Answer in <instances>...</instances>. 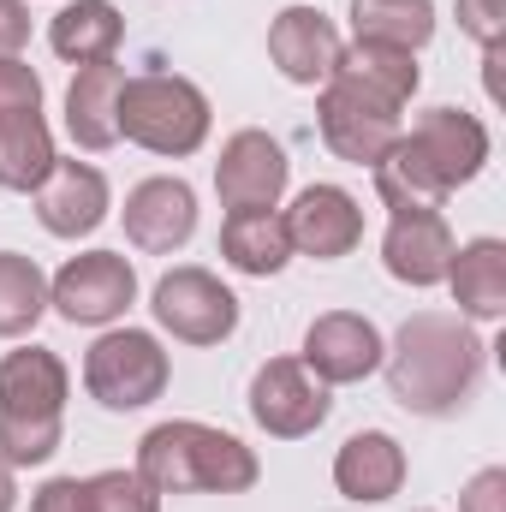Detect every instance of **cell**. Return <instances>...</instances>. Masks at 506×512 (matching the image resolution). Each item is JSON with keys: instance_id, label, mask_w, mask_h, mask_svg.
Here are the masks:
<instances>
[{"instance_id": "obj_34", "label": "cell", "mask_w": 506, "mask_h": 512, "mask_svg": "<svg viewBox=\"0 0 506 512\" xmlns=\"http://www.w3.org/2000/svg\"><path fill=\"white\" fill-rule=\"evenodd\" d=\"M24 42H30V6L24 0H0V60H18Z\"/></svg>"}, {"instance_id": "obj_29", "label": "cell", "mask_w": 506, "mask_h": 512, "mask_svg": "<svg viewBox=\"0 0 506 512\" xmlns=\"http://www.w3.org/2000/svg\"><path fill=\"white\" fill-rule=\"evenodd\" d=\"M84 507L90 512H161V495L137 471H96V477H84Z\"/></svg>"}, {"instance_id": "obj_2", "label": "cell", "mask_w": 506, "mask_h": 512, "mask_svg": "<svg viewBox=\"0 0 506 512\" xmlns=\"http://www.w3.org/2000/svg\"><path fill=\"white\" fill-rule=\"evenodd\" d=\"M131 471L155 495H245L262 477L256 453L239 435H227L215 423H197V417L155 423L137 441V465Z\"/></svg>"}, {"instance_id": "obj_35", "label": "cell", "mask_w": 506, "mask_h": 512, "mask_svg": "<svg viewBox=\"0 0 506 512\" xmlns=\"http://www.w3.org/2000/svg\"><path fill=\"white\" fill-rule=\"evenodd\" d=\"M18 507V477H12V465L0 459V512H12Z\"/></svg>"}, {"instance_id": "obj_22", "label": "cell", "mask_w": 506, "mask_h": 512, "mask_svg": "<svg viewBox=\"0 0 506 512\" xmlns=\"http://www.w3.org/2000/svg\"><path fill=\"white\" fill-rule=\"evenodd\" d=\"M334 78L352 84V90H364V96H376V102H387V108H399V114H405V102L423 84L417 54L411 48H387V42H352V48H340Z\"/></svg>"}, {"instance_id": "obj_31", "label": "cell", "mask_w": 506, "mask_h": 512, "mask_svg": "<svg viewBox=\"0 0 506 512\" xmlns=\"http://www.w3.org/2000/svg\"><path fill=\"white\" fill-rule=\"evenodd\" d=\"M459 30L483 48L506 42V0H459Z\"/></svg>"}, {"instance_id": "obj_14", "label": "cell", "mask_w": 506, "mask_h": 512, "mask_svg": "<svg viewBox=\"0 0 506 512\" xmlns=\"http://www.w3.org/2000/svg\"><path fill=\"white\" fill-rule=\"evenodd\" d=\"M36 197V221L54 233V239H90L108 209H114V191H108V173L90 167V161H54V173L30 191Z\"/></svg>"}, {"instance_id": "obj_11", "label": "cell", "mask_w": 506, "mask_h": 512, "mask_svg": "<svg viewBox=\"0 0 506 512\" xmlns=\"http://www.w3.org/2000/svg\"><path fill=\"white\" fill-rule=\"evenodd\" d=\"M286 239H292V256L340 262L364 245V209L346 185H304L286 209Z\"/></svg>"}, {"instance_id": "obj_20", "label": "cell", "mask_w": 506, "mask_h": 512, "mask_svg": "<svg viewBox=\"0 0 506 512\" xmlns=\"http://www.w3.org/2000/svg\"><path fill=\"white\" fill-rule=\"evenodd\" d=\"M447 286L465 322H501L506 316V245L501 239H471L447 262Z\"/></svg>"}, {"instance_id": "obj_9", "label": "cell", "mask_w": 506, "mask_h": 512, "mask_svg": "<svg viewBox=\"0 0 506 512\" xmlns=\"http://www.w3.org/2000/svg\"><path fill=\"white\" fill-rule=\"evenodd\" d=\"M381 352H387V340H381V328L370 316L328 310V316H316L304 328V352L298 358H304V370L322 387H352L381 370Z\"/></svg>"}, {"instance_id": "obj_27", "label": "cell", "mask_w": 506, "mask_h": 512, "mask_svg": "<svg viewBox=\"0 0 506 512\" xmlns=\"http://www.w3.org/2000/svg\"><path fill=\"white\" fill-rule=\"evenodd\" d=\"M48 310V274L36 256L0 251V340H24Z\"/></svg>"}, {"instance_id": "obj_32", "label": "cell", "mask_w": 506, "mask_h": 512, "mask_svg": "<svg viewBox=\"0 0 506 512\" xmlns=\"http://www.w3.org/2000/svg\"><path fill=\"white\" fill-rule=\"evenodd\" d=\"M459 512H506V471L501 465H489V471H477V477L465 483Z\"/></svg>"}, {"instance_id": "obj_1", "label": "cell", "mask_w": 506, "mask_h": 512, "mask_svg": "<svg viewBox=\"0 0 506 512\" xmlns=\"http://www.w3.org/2000/svg\"><path fill=\"white\" fill-rule=\"evenodd\" d=\"M483 340L465 316H441V310H417L393 346L381 352L387 364V387L405 411L417 417H453L477 382H483Z\"/></svg>"}, {"instance_id": "obj_24", "label": "cell", "mask_w": 506, "mask_h": 512, "mask_svg": "<svg viewBox=\"0 0 506 512\" xmlns=\"http://www.w3.org/2000/svg\"><path fill=\"white\" fill-rule=\"evenodd\" d=\"M370 173H376V197L387 203V209H393V215H411V209H441V203L453 197V191H447V185L429 173L423 149H417L405 131L393 137V149L381 155Z\"/></svg>"}, {"instance_id": "obj_33", "label": "cell", "mask_w": 506, "mask_h": 512, "mask_svg": "<svg viewBox=\"0 0 506 512\" xmlns=\"http://www.w3.org/2000/svg\"><path fill=\"white\" fill-rule=\"evenodd\" d=\"M30 512H90L84 507V477H54L30 495Z\"/></svg>"}, {"instance_id": "obj_10", "label": "cell", "mask_w": 506, "mask_h": 512, "mask_svg": "<svg viewBox=\"0 0 506 512\" xmlns=\"http://www.w3.org/2000/svg\"><path fill=\"white\" fill-rule=\"evenodd\" d=\"M286 179H292V161H286L280 137L245 126L221 143V161H215L221 209H274L286 197Z\"/></svg>"}, {"instance_id": "obj_23", "label": "cell", "mask_w": 506, "mask_h": 512, "mask_svg": "<svg viewBox=\"0 0 506 512\" xmlns=\"http://www.w3.org/2000/svg\"><path fill=\"white\" fill-rule=\"evenodd\" d=\"M221 256L227 268L268 280L292 262V239H286V215L280 209H227L221 221Z\"/></svg>"}, {"instance_id": "obj_26", "label": "cell", "mask_w": 506, "mask_h": 512, "mask_svg": "<svg viewBox=\"0 0 506 512\" xmlns=\"http://www.w3.org/2000/svg\"><path fill=\"white\" fill-rule=\"evenodd\" d=\"M352 36L417 54L435 36V0H352Z\"/></svg>"}, {"instance_id": "obj_12", "label": "cell", "mask_w": 506, "mask_h": 512, "mask_svg": "<svg viewBox=\"0 0 506 512\" xmlns=\"http://www.w3.org/2000/svg\"><path fill=\"white\" fill-rule=\"evenodd\" d=\"M340 48H346V42H340L334 18H328L322 6H286V12H274V24H268V60H274L280 78L298 84V90L328 84L334 66H340Z\"/></svg>"}, {"instance_id": "obj_18", "label": "cell", "mask_w": 506, "mask_h": 512, "mask_svg": "<svg viewBox=\"0 0 506 512\" xmlns=\"http://www.w3.org/2000/svg\"><path fill=\"white\" fill-rule=\"evenodd\" d=\"M72 370L48 346H18L0 358V417H66Z\"/></svg>"}, {"instance_id": "obj_25", "label": "cell", "mask_w": 506, "mask_h": 512, "mask_svg": "<svg viewBox=\"0 0 506 512\" xmlns=\"http://www.w3.org/2000/svg\"><path fill=\"white\" fill-rule=\"evenodd\" d=\"M54 161H60V149H54V131L42 114L0 120V185L6 191H36L54 173Z\"/></svg>"}, {"instance_id": "obj_7", "label": "cell", "mask_w": 506, "mask_h": 512, "mask_svg": "<svg viewBox=\"0 0 506 512\" xmlns=\"http://www.w3.org/2000/svg\"><path fill=\"white\" fill-rule=\"evenodd\" d=\"M328 411H334V399L304 370V358H268L251 376V417H256V429L274 435V441L316 435L328 423Z\"/></svg>"}, {"instance_id": "obj_21", "label": "cell", "mask_w": 506, "mask_h": 512, "mask_svg": "<svg viewBox=\"0 0 506 512\" xmlns=\"http://www.w3.org/2000/svg\"><path fill=\"white\" fill-rule=\"evenodd\" d=\"M126 42V18L114 0H72L54 12L48 24V48L66 60V66H96V60H114Z\"/></svg>"}, {"instance_id": "obj_30", "label": "cell", "mask_w": 506, "mask_h": 512, "mask_svg": "<svg viewBox=\"0 0 506 512\" xmlns=\"http://www.w3.org/2000/svg\"><path fill=\"white\" fill-rule=\"evenodd\" d=\"M18 114H42V78L24 60H0V120Z\"/></svg>"}, {"instance_id": "obj_3", "label": "cell", "mask_w": 506, "mask_h": 512, "mask_svg": "<svg viewBox=\"0 0 506 512\" xmlns=\"http://www.w3.org/2000/svg\"><path fill=\"white\" fill-rule=\"evenodd\" d=\"M209 96L179 78V72H137L120 90V137L149 149V155H167V161H185L209 143Z\"/></svg>"}, {"instance_id": "obj_4", "label": "cell", "mask_w": 506, "mask_h": 512, "mask_svg": "<svg viewBox=\"0 0 506 512\" xmlns=\"http://www.w3.org/2000/svg\"><path fill=\"white\" fill-rule=\"evenodd\" d=\"M167 352L155 334L143 328H108L90 352H84V387L102 411H143L167 393Z\"/></svg>"}, {"instance_id": "obj_16", "label": "cell", "mask_w": 506, "mask_h": 512, "mask_svg": "<svg viewBox=\"0 0 506 512\" xmlns=\"http://www.w3.org/2000/svg\"><path fill=\"white\" fill-rule=\"evenodd\" d=\"M405 137L423 149L429 173H435L447 191L471 185V179L489 167V126H483L477 114H465V108H429Z\"/></svg>"}, {"instance_id": "obj_6", "label": "cell", "mask_w": 506, "mask_h": 512, "mask_svg": "<svg viewBox=\"0 0 506 512\" xmlns=\"http://www.w3.org/2000/svg\"><path fill=\"white\" fill-rule=\"evenodd\" d=\"M48 304L72 328H114L131 304H137V268L120 251L66 256V268L48 280Z\"/></svg>"}, {"instance_id": "obj_17", "label": "cell", "mask_w": 506, "mask_h": 512, "mask_svg": "<svg viewBox=\"0 0 506 512\" xmlns=\"http://www.w3.org/2000/svg\"><path fill=\"white\" fill-rule=\"evenodd\" d=\"M120 90H126V66L120 60H96V66H72L66 84V131L78 149L102 155L120 143Z\"/></svg>"}, {"instance_id": "obj_8", "label": "cell", "mask_w": 506, "mask_h": 512, "mask_svg": "<svg viewBox=\"0 0 506 512\" xmlns=\"http://www.w3.org/2000/svg\"><path fill=\"white\" fill-rule=\"evenodd\" d=\"M316 126H322V143H328L340 161H352V167H376L381 155L393 149V137L405 131L399 126V108H387V102L352 90V84H340V78L322 84V96H316Z\"/></svg>"}, {"instance_id": "obj_5", "label": "cell", "mask_w": 506, "mask_h": 512, "mask_svg": "<svg viewBox=\"0 0 506 512\" xmlns=\"http://www.w3.org/2000/svg\"><path fill=\"white\" fill-rule=\"evenodd\" d=\"M149 310H155V322H161L179 346H221V340H233V328H239V298H233V286H227L221 274L197 268V262L167 268V274L155 280V292H149Z\"/></svg>"}, {"instance_id": "obj_28", "label": "cell", "mask_w": 506, "mask_h": 512, "mask_svg": "<svg viewBox=\"0 0 506 512\" xmlns=\"http://www.w3.org/2000/svg\"><path fill=\"white\" fill-rule=\"evenodd\" d=\"M60 435H66V417H0V459L12 471L48 465L60 453Z\"/></svg>"}, {"instance_id": "obj_15", "label": "cell", "mask_w": 506, "mask_h": 512, "mask_svg": "<svg viewBox=\"0 0 506 512\" xmlns=\"http://www.w3.org/2000/svg\"><path fill=\"white\" fill-rule=\"evenodd\" d=\"M453 227L441 209H411V215H393L387 221V239H381V268L399 280V286H441L447 280V262H453Z\"/></svg>"}, {"instance_id": "obj_13", "label": "cell", "mask_w": 506, "mask_h": 512, "mask_svg": "<svg viewBox=\"0 0 506 512\" xmlns=\"http://www.w3.org/2000/svg\"><path fill=\"white\" fill-rule=\"evenodd\" d=\"M120 215H126V239L137 251L173 256L185 251L191 233H197V191L185 179H173V173H155V179L131 185Z\"/></svg>"}, {"instance_id": "obj_19", "label": "cell", "mask_w": 506, "mask_h": 512, "mask_svg": "<svg viewBox=\"0 0 506 512\" xmlns=\"http://www.w3.org/2000/svg\"><path fill=\"white\" fill-rule=\"evenodd\" d=\"M405 447L387 435V429H358L340 453H334V489L346 495V501H393L399 489H405Z\"/></svg>"}]
</instances>
